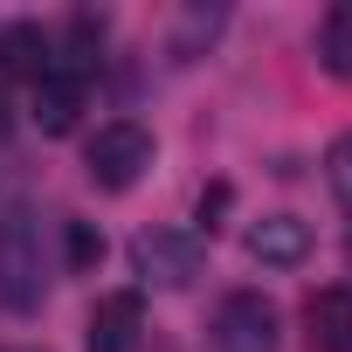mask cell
<instances>
[{"label":"cell","instance_id":"8","mask_svg":"<svg viewBox=\"0 0 352 352\" xmlns=\"http://www.w3.org/2000/svg\"><path fill=\"white\" fill-rule=\"evenodd\" d=\"M76 118H83V76L49 69V76L35 83V124H42L49 138H63V131H76Z\"/></svg>","mask_w":352,"mask_h":352},{"label":"cell","instance_id":"7","mask_svg":"<svg viewBox=\"0 0 352 352\" xmlns=\"http://www.w3.org/2000/svg\"><path fill=\"white\" fill-rule=\"evenodd\" d=\"M138 318H145L138 290H111V297H97V311L83 324V345L90 352H131L138 345Z\"/></svg>","mask_w":352,"mask_h":352},{"label":"cell","instance_id":"13","mask_svg":"<svg viewBox=\"0 0 352 352\" xmlns=\"http://www.w3.org/2000/svg\"><path fill=\"white\" fill-rule=\"evenodd\" d=\"M324 173H331V194L352 208V131H345V138H331V152H324Z\"/></svg>","mask_w":352,"mask_h":352},{"label":"cell","instance_id":"4","mask_svg":"<svg viewBox=\"0 0 352 352\" xmlns=\"http://www.w3.org/2000/svg\"><path fill=\"white\" fill-rule=\"evenodd\" d=\"M283 345V318L263 290H235L214 318V352H276Z\"/></svg>","mask_w":352,"mask_h":352},{"label":"cell","instance_id":"9","mask_svg":"<svg viewBox=\"0 0 352 352\" xmlns=\"http://www.w3.org/2000/svg\"><path fill=\"white\" fill-rule=\"evenodd\" d=\"M0 76H28V83L49 76V35L35 21H8L0 28Z\"/></svg>","mask_w":352,"mask_h":352},{"label":"cell","instance_id":"5","mask_svg":"<svg viewBox=\"0 0 352 352\" xmlns=\"http://www.w3.org/2000/svg\"><path fill=\"white\" fill-rule=\"evenodd\" d=\"M304 338L311 352H352V283H324L304 297Z\"/></svg>","mask_w":352,"mask_h":352},{"label":"cell","instance_id":"6","mask_svg":"<svg viewBox=\"0 0 352 352\" xmlns=\"http://www.w3.org/2000/svg\"><path fill=\"white\" fill-rule=\"evenodd\" d=\"M311 256V221H297V214H263L256 228H249V263H263V270H297Z\"/></svg>","mask_w":352,"mask_h":352},{"label":"cell","instance_id":"15","mask_svg":"<svg viewBox=\"0 0 352 352\" xmlns=\"http://www.w3.org/2000/svg\"><path fill=\"white\" fill-rule=\"evenodd\" d=\"M14 131V104H8V90H0V138Z\"/></svg>","mask_w":352,"mask_h":352},{"label":"cell","instance_id":"3","mask_svg":"<svg viewBox=\"0 0 352 352\" xmlns=\"http://www.w3.org/2000/svg\"><path fill=\"white\" fill-rule=\"evenodd\" d=\"M131 270H138L145 283H159V290H187V283L208 270V242H201L194 228H145V235L131 242Z\"/></svg>","mask_w":352,"mask_h":352},{"label":"cell","instance_id":"2","mask_svg":"<svg viewBox=\"0 0 352 352\" xmlns=\"http://www.w3.org/2000/svg\"><path fill=\"white\" fill-rule=\"evenodd\" d=\"M145 166H152V131H145V124H131V118L97 124V138H90V152H83L90 187L124 194V187H138V173H145Z\"/></svg>","mask_w":352,"mask_h":352},{"label":"cell","instance_id":"14","mask_svg":"<svg viewBox=\"0 0 352 352\" xmlns=\"http://www.w3.org/2000/svg\"><path fill=\"white\" fill-rule=\"evenodd\" d=\"M221 214H228V187H208V194H201V221H208V235L221 228Z\"/></svg>","mask_w":352,"mask_h":352},{"label":"cell","instance_id":"12","mask_svg":"<svg viewBox=\"0 0 352 352\" xmlns=\"http://www.w3.org/2000/svg\"><path fill=\"white\" fill-rule=\"evenodd\" d=\"M214 35H221V8H187V21H180V35H173V56L187 63V56H194L201 42H214Z\"/></svg>","mask_w":352,"mask_h":352},{"label":"cell","instance_id":"1","mask_svg":"<svg viewBox=\"0 0 352 352\" xmlns=\"http://www.w3.org/2000/svg\"><path fill=\"white\" fill-rule=\"evenodd\" d=\"M42 304H49L42 221H35V208H8L0 214V311L8 318H35Z\"/></svg>","mask_w":352,"mask_h":352},{"label":"cell","instance_id":"10","mask_svg":"<svg viewBox=\"0 0 352 352\" xmlns=\"http://www.w3.org/2000/svg\"><path fill=\"white\" fill-rule=\"evenodd\" d=\"M318 63L338 83H352V0H338V8L318 21Z\"/></svg>","mask_w":352,"mask_h":352},{"label":"cell","instance_id":"11","mask_svg":"<svg viewBox=\"0 0 352 352\" xmlns=\"http://www.w3.org/2000/svg\"><path fill=\"white\" fill-rule=\"evenodd\" d=\"M63 256H69L76 276H90V270L104 263V235H97V221H63Z\"/></svg>","mask_w":352,"mask_h":352}]
</instances>
